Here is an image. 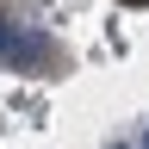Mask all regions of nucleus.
Listing matches in <instances>:
<instances>
[{"label": "nucleus", "instance_id": "f257e3e1", "mask_svg": "<svg viewBox=\"0 0 149 149\" xmlns=\"http://www.w3.org/2000/svg\"><path fill=\"white\" fill-rule=\"evenodd\" d=\"M0 62L13 74H68V50L37 25H6L0 31Z\"/></svg>", "mask_w": 149, "mask_h": 149}, {"label": "nucleus", "instance_id": "f03ea898", "mask_svg": "<svg viewBox=\"0 0 149 149\" xmlns=\"http://www.w3.org/2000/svg\"><path fill=\"white\" fill-rule=\"evenodd\" d=\"M124 6H149V0H124Z\"/></svg>", "mask_w": 149, "mask_h": 149}]
</instances>
